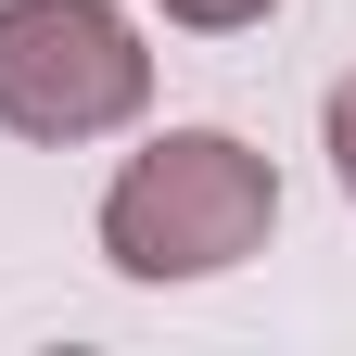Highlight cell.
<instances>
[{"instance_id":"cell-3","label":"cell","mask_w":356,"mask_h":356,"mask_svg":"<svg viewBox=\"0 0 356 356\" xmlns=\"http://www.w3.org/2000/svg\"><path fill=\"white\" fill-rule=\"evenodd\" d=\"M280 0H165V26H204V38H229V26H267Z\"/></svg>"},{"instance_id":"cell-1","label":"cell","mask_w":356,"mask_h":356,"mask_svg":"<svg viewBox=\"0 0 356 356\" xmlns=\"http://www.w3.org/2000/svg\"><path fill=\"white\" fill-rule=\"evenodd\" d=\"M280 229V165L229 127H165L102 191V254L127 280H216Z\"/></svg>"},{"instance_id":"cell-4","label":"cell","mask_w":356,"mask_h":356,"mask_svg":"<svg viewBox=\"0 0 356 356\" xmlns=\"http://www.w3.org/2000/svg\"><path fill=\"white\" fill-rule=\"evenodd\" d=\"M331 178H343V191H356V76L331 89Z\"/></svg>"},{"instance_id":"cell-2","label":"cell","mask_w":356,"mask_h":356,"mask_svg":"<svg viewBox=\"0 0 356 356\" xmlns=\"http://www.w3.org/2000/svg\"><path fill=\"white\" fill-rule=\"evenodd\" d=\"M153 102V51L115 0H0V127L13 140H102Z\"/></svg>"}]
</instances>
